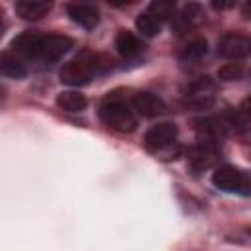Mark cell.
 Returning a JSON list of instances; mask_svg holds the SVG:
<instances>
[{
	"instance_id": "cell-12",
	"label": "cell",
	"mask_w": 251,
	"mask_h": 251,
	"mask_svg": "<svg viewBox=\"0 0 251 251\" xmlns=\"http://www.w3.org/2000/svg\"><path fill=\"white\" fill-rule=\"evenodd\" d=\"M14 8L22 20H39L51 12L53 4L49 0H18Z\"/></svg>"
},
{
	"instance_id": "cell-2",
	"label": "cell",
	"mask_w": 251,
	"mask_h": 251,
	"mask_svg": "<svg viewBox=\"0 0 251 251\" xmlns=\"http://www.w3.org/2000/svg\"><path fill=\"white\" fill-rule=\"evenodd\" d=\"M96 55L90 51H82L80 55H76L75 59L63 63L61 71H59V78L61 82L69 84V86H82L86 82H90V78L96 73Z\"/></svg>"
},
{
	"instance_id": "cell-4",
	"label": "cell",
	"mask_w": 251,
	"mask_h": 251,
	"mask_svg": "<svg viewBox=\"0 0 251 251\" xmlns=\"http://www.w3.org/2000/svg\"><path fill=\"white\" fill-rule=\"evenodd\" d=\"M212 184L222 192L251 196V173L235 169L231 165H222L212 173Z\"/></svg>"
},
{
	"instance_id": "cell-19",
	"label": "cell",
	"mask_w": 251,
	"mask_h": 251,
	"mask_svg": "<svg viewBox=\"0 0 251 251\" xmlns=\"http://www.w3.org/2000/svg\"><path fill=\"white\" fill-rule=\"evenodd\" d=\"M231 114V120L235 126H245V124H251V96H247L239 106L237 110L229 112Z\"/></svg>"
},
{
	"instance_id": "cell-17",
	"label": "cell",
	"mask_w": 251,
	"mask_h": 251,
	"mask_svg": "<svg viewBox=\"0 0 251 251\" xmlns=\"http://www.w3.org/2000/svg\"><path fill=\"white\" fill-rule=\"evenodd\" d=\"M206 51H208L206 39H204V37H194V39H190V41L182 47L180 59L186 61V63H190V61H200V59L206 55Z\"/></svg>"
},
{
	"instance_id": "cell-23",
	"label": "cell",
	"mask_w": 251,
	"mask_h": 251,
	"mask_svg": "<svg viewBox=\"0 0 251 251\" xmlns=\"http://www.w3.org/2000/svg\"><path fill=\"white\" fill-rule=\"evenodd\" d=\"M249 235H251V227H249Z\"/></svg>"
},
{
	"instance_id": "cell-21",
	"label": "cell",
	"mask_w": 251,
	"mask_h": 251,
	"mask_svg": "<svg viewBox=\"0 0 251 251\" xmlns=\"http://www.w3.org/2000/svg\"><path fill=\"white\" fill-rule=\"evenodd\" d=\"M212 6H214L216 10H226V8L235 6V2H212Z\"/></svg>"
},
{
	"instance_id": "cell-6",
	"label": "cell",
	"mask_w": 251,
	"mask_h": 251,
	"mask_svg": "<svg viewBox=\"0 0 251 251\" xmlns=\"http://www.w3.org/2000/svg\"><path fill=\"white\" fill-rule=\"evenodd\" d=\"M218 55L229 61H239L251 55V37L243 33H226L218 43Z\"/></svg>"
},
{
	"instance_id": "cell-14",
	"label": "cell",
	"mask_w": 251,
	"mask_h": 251,
	"mask_svg": "<svg viewBox=\"0 0 251 251\" xmlns=\"http://www.w3.org/2000/svg\"><path fill=\"white\" fill-rule=\"evenodd\" d=\"M0 73L6 76V78H24L27 75V69L25 65L22 63V59L14 53H2L0 55Z\"/></svg>"
},
{
	"instance_id": "cell-3",
	"label": "cell",
	"mask_w": 251,
	"mask_h": 251,
	"mask_svg": "<svg viewBox=\"0 0 251 251\" xmlns=\"http://www.w3.org/2000/svg\"><path fill=\"white\" fill-rule=\"evenodd\" d=\"M100 120L114 131H120V133H129L135 129L137 126V120H135V114L133 110H129V106L118 98H108L100 104Z\"/></svg>"
},
{
	"instance_id": "cell-22",
	"label": "cell",
	"mask_w": 251,
	"mask_h": 251,
	"mask_svg": "<svg viewBox=\"0 0 251 251\" xmlns=\"http://www.w3.org/2000/svg\"><path fill=\"white\" fill-rule=\"evenodd\" d=\"M241 14H243L245 18H251V0H247V2L241 6Z\"/></svg>"
},
{
	"instance_id": "cell-18",
	"label": "cell",
	"mask_w": 251,
	"mask_h": 251,
	"mask_svg": "<svg viewBox=\"0 0 251 251\" xmlns=\"http://www.w3.org/2000/svg\"><path fill=\"white\" fill-rule=\"evenodd\" d=\"M147 12L151 16H155L157 20L165 22V20H171L175 18V12H176V4L171 2V0H153L147 8Z\"/></svg>"
},
{
	"instance_id": "cell-16",
	"label": "cell",
	"mask_w": 251,
	"mask_h": 251,
	"mask_svg": "<svg viewBox=\"0 0 251 251\" xmlns=\"http://www.w3.org/2000/svg\"><path fill=\"white\" fill-rule=\"evenodd\" d=\"M135 27L137 31L143 35V37H155L161 33V27H163V22L157 20L155 16H151L149 12H143L137 16L135 20Z\"/></svg>"
},
{
	"instance_id": "cell-7",
	"label": "cell",
	"mask_w": 251,
	"mask_h": 251,
	"mask_svg": "<svg viewBox=\"0 0 251 251\" xmlns=\"http://www.w3.org/2000/svg\"><path fill=\"white\" fill-rule=\"evenodd\" d=\"M214 88H216V84L210 76H198L184 88L186 102L192 106H198V108H208L214 102V94H212Z\"/></svg>"
},
{
	"instance_id": "cell-9",
	"label": "cell",
	"mask_w": 251,
	"mask_h": 251,
	"mask_svg": "<svg viewBox=\"0 0 251 251\" xmlns=\"http://www.w3.org/2000/svg\"><path fill=\"white\" fill-rule=\"evenodd\" d=\"M67 14H69V18L75 24H78L84 29H94L98 25V22H100V14H98L96 6L84 4V2H73V4H69L67 6Z\"/></svg>"
},
{
	"instance_id": "cell-5",
	"label": "cell",
	"mask_w": 251,
	"mask_h": 251,
	"mask_svg": "<svg viewBox=\"0 0 251 251\" xmlns=\"http://www.w3.org/2000/svg\"><path fill=\"white\" fill-rule=\"evenodd\" d=\"M176 135H178L176 126L171 124V122H163V124L153 126V127L145 133L143 145H145V149H147L149 153H161V151L169 149V147L175 143Z\"/></svg>"
},
{
	"instance_id": "cell-8",
	"label": "cell",
	"mask_w": 251,
	"mask_h": 251,
	"mask_svg": "<svg viewBox=\"0 0 251 251\" xmlns=\"http://www.w3.org/2000/svg\"><path fill=\"white\" fill-rule=\"evenodd\" d=\"M218 155H220V149H218L216 141L204 137L196 147H192L188 161H190V167L194 171H204V169H210L216 163Z\"/></svg>"
},
{
	"instance_id": "cell-11",
	"label": "cell",
	"mask_w": 251,
	"mask_h": 251,
	"mask_svg": "<svg viewBox=\"0 0 251 251\" xmlns=\"http://www.w3.org/2000/svg\"><path fill=\"white\" fill-rule=\"evenodd\" d=\"M143 49H145V45L135 33H131L127 29L118 31V35H116V51L124 59H135L137 55H141Z\"/></svg>"
},
{
	"instance_id": "cell-13",
	"label": "cell",
	"mask_w": 251,
	"mask_h": 251,
	"mask_svg": "<svg viewBox=\"0 0 251 251\" xmlns=\"http://www.w3.org/2000/svg\"><path fill=\"white\" fill-rule=\"evenodd\" d=\"M202 20H204L202 6L190 2V4H186V6L182 8L180 16H176V24H175V27H176V31L180 33V31H186V29H190V27H196Z\"/></svg>"
},
{
	"instance_id": "cell-1",
	"label": "cell",
	"mask_w": 251,
	"mask_h": 251,
	"mask_svg": "<svg viewBox=\"0 0 251 251\" xmlns=\"http://www.w3.org/2000/svg\"><path fill=\"white\" fill-rule=\"evenodd\" d=\"M71 47H73V39L57 33L24 31L12 41V51L20 59L45 61V63L59 61Z\"/></svg>"
},
{
	"instance_id": "cell-20",
	"label": "cell",
	"mask_w": 251,
	"mask_h": 251,
	"mask_svg": "<svg viewBox=\"0 0 251 251\" xmlns=\"http://www.w3.org/2000/svg\"><path fill=\"white\" fill-rule=\"evenodd\" d=\"M241 75H243V69H241L239 63H226V65L220 67V71H218V78H220V80H226V82H229V80H239Z\"/></svg>"
},
{
	"instance_id": "cell-15",
	"label": "cell",
	"mask_w": 251,
	"mask_h": 251,
	"mask_svg": "<svg viewBox=\"0 0 251 251\" xmlns=\"http://www.w3.org/2000/svg\"><path fill=\"white\" fill-rule=\"evenodd\" d=\"M57 106L65 112H80L86 108V98L76 90H63L57 94Z\"/></svg>"
},
{
	"instance_id": "cell-10",
	"label": "cell",
	"mask_w": 251,
	"mask_h": 251,
	"mask_svg": "<svg viewBox=\"0 0 251 251\" xmlns=\"http://www.w3.org/2000/svg\"><path fill=\"white\" fill-rule=\"evenodd\" d=\"M131 106L139 116H145V118H155L167 110L163 98L151 92H137L131 100Z\"/></svg>"
}]
</instances>
